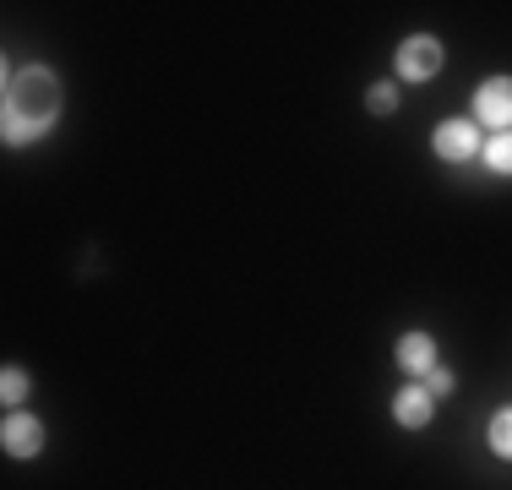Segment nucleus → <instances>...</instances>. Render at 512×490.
I'll return each mask as SVG.
<instances>
[{
	"instance_id": "1",
	"label": "nucleus",
	"mask_w": 512,
	"mask_h": 490,
	"mask_svg": "<svg viewBox=\"0 0 512 490\" xmlns=\"http://www.w3.org/2000/svg\"><path fill=\"white\" fill-rule=\"evenodd\" d=\"M55 109H60L55 71H44V66L11 71V82H6V142H33L55 120Z\"/></svg>"
},
{
	"instance_id": "2",
	"label": "nucleus",
	"mask_w": 512,
	"mask_h": 490,
	"mask_svg": "<svg viewBox=\"0 0 512 490\" xmlns=\"http://www.w3.org/2000/svg\"><path fill=\"white\" fill-rule=\"evenodd\" d=\"M474 115L485 120V126H512V77H491L480 88V98H474Z\"/></svg>"
},
{
	"instance_id": "3",
	"label": "nucleus",
	"mask_w": 512,
	"mask_h": 490,
	"mask_svg": "<svg viewBox=\"0 0 512 490\" xmlns=\"http://www.w3.org/2000/svg\"><path fill=\"white\" fill-rule=\"evenodd\" d=\"M398 71H404V77H414V82H425V77H436V71H442V44L436 39H409L404 49H398Z\"/></svg>"
},
{
	"instance_id": "4",
	"label": "nucleus",
	"mask_w": 512,
	"mask_h": 490,
	"mask_svg": "<svg viewBox=\"0 0 512 490\" xmlns=\"http://www.w3.org/2000/svg\"><path fill=\"white\" fill-rule=\"evenodd\" d=\"M0 441H6L11 458H33V452L44 447V425L33 420V414H11V420L0 425Z\"/></svg>"
},
{
	"instance_id": "5",
	"label": "nucleus",
	"mask_w": 512,
	"mask_h": 490,
	"mask_svg": "<svg viewBox=\"0 0 512 490\" xmlns=\"http://www.w3.org/2000/svg\"><path fill=\"white\" fill-rule=\"evenodd\" d=\"M436 153L458 164V158L480 153V131H474L469 120H447V126H436Z\"/></svg>"
},
{
	"instance_id": "6",
	"label": "nucleus",
	"mask_w": 512,
	"mask_h": 490,
	"mask_svg": "<svg viewBox=\"0 0 512 490\" xmlns=\"http://www.w3.org/2000/svg\"><path fill=\"white\" fill-rule=\"evenodd\" d=\"M431 414H436V398L425 387H409V392H398V425H409V431H420V425H431Z\"/></svg>"
},
{
	"instance_id": "7",
	"label": "nucleus",
	"mask_w": 512,
	"mask_h": 490,
	"mask_svg": "<svg viewBox=\"0 0 512 490\" xmlns=\"http://www.w3.org/2000/svg\"><path fill=\"white\" fill-rule=\"evenodd\" d=\"M398 365L414 376H425V371H436V343L425 338V333H409L404 343H398Z\"/></svg>"
},
{
	"instance_id": "8",
	"label": "nucleus",
	"mask_w": 512,
	"mask_h": 490,
	"mask_svg": "<svg viewBox=\"0 0 512 490\" xmlns=\"http://www.w3.org/2000/svg\"><path fill=\"white\" fill-rule=\"evenodd\" d=\"M485 164H491L496 175H512V131H502L496 142H485Z\"/></svg>"
},
{
	"instance_id": "9",
	"label": "nucleus",
	"mask_w": 512,
	"mask_h": 490,
	"mask_svg": "<svg viewBox=\"0 0 512 490\" xmlns=\"http://www.w3.org/2000/svg\"><path fill=\"white\" fill-rule=\"evenodd\" d=\"M491 447H496V458H512V409H502L491 420Z\"/></svg>"
},
{
	"instance_id": "10",
	"label": "nucleus",
	"mask_w": 512,
	"mask_h": 490,
	"mask_svg": "<svg viewBox=\"0 0 512 490\" xmlns=\"http://www.w3.org/2000/svg\"><path fill=\"white\" fill-rule=\"evenodd\" d=\"M365 109H371V115H393V109H398V93L387 88V82H376V88L365 93Z\"/></svg>"
},
{
	"instance_id": "11",
	"label": "nucleus",
	"mask_w": 512,
	"mask_h": 490,
	"mask_svg": "<svg viewBox=\"0 0 512 490\" xmlns=\"http://www.w3.org/2000/svg\"><path fill=\"white\" fill-rule=\"evenodd\" d=\"M0 398H6V403H22V398H28V376H22V371H6V382H0Z\"/></svg>"
},
{
	"instance_id": "12",
	"label": "nucleus",
	"mask_w": 512,
	"mask_h": 490,
	"mask_svg": "<svg viewBox=\"0 0 512 490\" xmlns=\"http://www.w3.org/2000/svg\"><path fill=\"white\" fill-rule=\"evenodd\" d=\"M431 392H453V371H431Z\"/></svg>"
}]
</instances>
